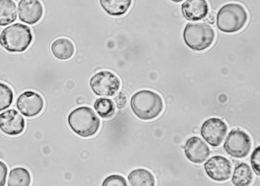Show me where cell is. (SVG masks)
Here are the masks:
<instances>
[{
  "instance_id": "6da1fadb",
  "label": "cell",
  "mask_w": 260,
  "mask_h": 186,
  "mask_svg": "<svg viewBox=\"0 0 260 186\" xmlns=\"http://www.w3.org/2000/svg\"><path fill=\"white\" fill-rule=\"evenodd\" d=\"M130 104L134 114L145 121L156 118L164 108L161 97L149 90H142L135 93L131 97Z\"/></svg>"
},
{
  "instance_id": "7a4b0ae2",
  "label": "cell",
  "mask_w": 260,
  "mask_h": 186,
  "mask_svg": "<svg viewBox=\"0 0 260 186\" xmlns=\"http://www.w3.org/2000/svg\"><path fill=\"white\" fill-rule=\"evenodd\" d=\"M68 123L77 135L87 138L95 135L100 126V120L93 109L88 106L79 107L69 115Z\"/></svg>"
},
{
  "instance_id": "3957f363",
  "label": "cell",
  "mask_w": 260,
  "mask_h": 186,
  "mask_svg": "<svg viewBox=\"0 0 260 186\" xmlns=\"http://www.w3.org/2000/svg\"><path fill=\"white\" fill-rule=\"evenodd\" d=\"M32 34L30 28L16 23L5 28L0 34V45L7 51L22 52L31 43Z\"/></svg>"
},
{
  "instance_id": "277c9868",
  "label": "cell",
  "mask_w": 260,
  "mask_h": 186,
  "mask_svg": "<svg viewBox=\"0 0 260 186\" xmlns=\"http://www.w3.org/2000/svg\"><path fill=\"white\" fill-rule=\"evenodd\" d=\"M248 14L244 7L238 3H229L219 10L216 17L218 28L224 32L234 33L246 25Z\"/></svg>"
},
{
  "instance_id": "5b68a950",
  "label": "cell",
  "mask_w": 260,
  "mask_h": 186,
  "mask_svg": "<svg viewBox=\"0 0 260 186\" xmlns=\"http://www.w3.org/2000/svg\"><path fill=\"white\" fill-rule=\"evenodd\" d=\"M183 35L187 46L196 51H204L209 48L215 36L213 28L206 22L187 23Z\"/></svg>"
},
{
  "instance_id": "8992f818",
  "label": "cell",
  "mask_w": 260,
  "mask_h": 186,
  "mask_svg": "<svg viewBox=\"0 0 260 186\" xmlns=\"http://www.w3.org/2000/svg\"><path fill=\"white\" fill-rule=\"evenodd\" d=\"M120 80L114 73L108 70L96 72L90 79L89 85L94 93L100 96H113L119 90Z\"/></svg>"
},
{
  "instance_id": "52a82bcc",
  "label": "cell",
  "mask_w": 260,
  "mask_h": 186,
  "mask_svg": "<svg viewBox=\"0 0 260 186\" xmlns=\"http://www.w3.org/2000/svg\"><path fill=\"white\" fill-rule=\"evenodd\" d=\"M251 140L249 135L239 129H233L228 134L225 140L223 148L230 156L237 158H243L249 153Z\"/></svg>"
},
{
  "instance_id": "ba28073f",
  "label": "cell",
  "mask_w": 260,
  "mask_h": 186,
  "mask_svg": "<svg viewBox=\"0 0 260 186\" xmlns=\"http://www.w3.org/2000/svg\"><path fill=\"white\" fill-rule=\"evenodd\" d=\"M227 130L228 127L224 122L219 118H212L203 123L201 134L210 145L216 147L222 143Z\"/></svg>"
},
{
  "instance_id": "9c48e42d",
  "label": "cell",
  "mask_w": 260,
  "mask_h": 186,
  "mask_svg": "<svg viewBox=\"0 0 260 186\" xmlns=\"http://www.w3.org/2000/svg\"><path fill=\"white\" fill-rule=\"evenodd\" d=\"M44 101L38 93L27 91L22 93L17 98L16 106L20 113L26 117H34L43 110Z\"/></svg>"
},
{
  "instance_id": "30bf717a",
  "label": "cell",
  "mask_w": 260,
  "mask_h": 186,
  "mask_svg": "<svg viewBox=\"0 0 260 186\" xmlns=\"http://www.w3.org/2000/svg\"><path fill=\"white\" fill-rule=\"evenodd\" d=\"M204 169L207 175L212 179L223 181L230 178L232 167L231 162L226 158L215 156L204 164Z\"/></svg>"
},
{
  "instance_id": "8fae6325",
  "label": "cell",
  "mask_w": 260,
  "mask_h": 186,
  "mask_svg": "<svg viewBox=\"0 0 260 186\" xmlns=\"http://www.w3.org/2000/svg\"><path fill=\"white\" fill-rule=\"evenodd\" d=\"M25 125L23 117L14 108L0 114V129L6 135L16 136L21 134Z\"/></svg>"
},
{
  "instance_id": "7c38bea8",
  "label": "cell",
  "mask_w": 260,
  "mask_h": 186,
  "mask_svg": "<svg viewBox=\"0 0 260 186\" xmlns=\"http://www.w3.org/2000/svg\"><path fill=\"white\" fill-rule=\"evenodd\" d=\"M18 10L19 19L30 25L39 21L44 12L43 5L39 0H20Z\"/></svg>"
},
{
  "instance_id": "4fadbf2b",
  "label": "cell",
  "mask_w": 260,
  "mask_h": 186,
  "mask_svg": "<svg viewBox=\"0 0 260 186\" xmlns=\"http://www.w3.org/2000/svg\"><path fill=\"white\" fill-rule=\"evenodd\" d=\"M184 153L187 158L191 162L202 164L209 156L210 151L209 146L201 138L193 136L186 141Z\"/></svg>"
},
{
  "instance_id": "5bb4252c",
  "label": "cell",
  "mask_w": 260,
  "mask_h": 186,
  "mask_svg": "<svg viewBox=\"0 0 260 186\" xmlns=\"http://www.w3.org/2000/svg\"><path fill=\"white\" fill-rule=\"evenodd\" d=\"M184 17L190 21H198L208 14L209 7L206 0H186L181 7Z\"/></svg>"
},
{
  "instance_id": "9a60e30c",
  "label": "cell",
  "mask_w": 260,
  "mask_h": 186,
  "mask_svg": "<svg viewBox=\"0 0 260 186\" xmlns=\"http://www.w3.org/2000/svg\"><path fill=\"white\" fill-rule=\"evenodd\" d=\"M51 51L53 56L60 60H67L72 58L75 52L73 42L66 38L55 40L51 45Z\"/></svg>"
},
{
  "instance_id": "2e32d148",
  "label": "cell",
  "mask_w": 260,
  "mask_h": 186,
  "mask_svg": "<svg viewBox=\"0 0 260 186\" xmlns=\"http://www.w3.org/2000/svg\"><path fill=\"white\" fill-rule=\"evenodd\" d=\"M99 2L103 9L112 16L125 14L132 4V0H99Z\"/></svg>"
},
{
  "instance_id": "e0dca14e",
  "label": "cell",
  "mask_w": 260,
  "mask_h": 186,
  "mask_svg": "<svg viewBox=\"0 0 260 186\" xmlns=\"http://www.w3.org/2000/svg\"><path fill=\"white\" fill-rule=\"evenodd\" d=\"M128 182L132 186H153L155 179L148 170L138 168L132 171L127 176Z\"/></svg>"
},
{
  "instance_id": "ac0fdd59",
  "label": "cell",
  "mask_w": 260,
  "mask_h": 186,
  "mask_svg": "<svg viewBox=\"0 0 260 186\" xmlns=\"http://www.w3.org/2000/svg\"><path fill=\"white\" fill-rule=\"evenodd\" d=\"M17 18L15 3L13 0H0V26L14 22Z\"/></svg>"
},
{
  "instance_id": "d6986e66",
  "label": "cell",
  "mask_w": 260,
  "mask_h": 186,
  "mask_svg": "<svg viewBox=\"0 0 260 186\" xmlns=\"http://www.w3.org/2000/svg\"><path fill=\"white\" fill-rule=\"evenodd\" d=\"M252 180V172L248 165L241 163L234 169L232 181L237 186L249 185Z\"/></svg>"
},
{
  "instance_id": "ffe728a7",
  "label": "cell",
  "mask_w": 260,
  "mask_h": 186,
  "mask_svg": "<svg viewBox=\"0 0 260 186\" xmlns=\"http://www.w3.org/2000/svg\"><path fill=\"white\" fill-rule=\"evenodd\" d=\"M31 182V175L27 169L23 167H16L9 173L8 186H28Z\"/></svg>"
},
{
  "instance_id": "44dd1931",
  "label": "cell",
  "mask_w": 260,
  "mask_h": 186,
  "mask_svg": "<svg viewBox=\"0 0 260 186\" xmlns=\"http://www.w3.org/2000/svg\"><path fill=\"white\" fill-rule=\"evenodd\" d=\"M94 108L98 115L102 118L111 117L115 111V106L113 101L109 98H98L94 103Z\"/></svg>"
},
{
  "instance_id": "7402d4cb",
  "label": "cell",
  "mask_w": 260,
  "mask_h": 186,
  "mask_svg": "<svg viewBox=\"0 0 260 186\" xmlns=\"http://www.w3.org/2000/svg\"><path fill=\"white\" fill-rule=\"evenodd\" d=\"M13 92L7 84L0 82V111L10 106L13 100Z\"/></svg>"
},
{
  "instance_id": "603a6c76",
  "label": "cell",
  "mask_w": 260,
  "mask_h": 186,
  "mask_svg": "<svg viewBox=\"0 0 260 186\" xmlns=\"http://www.w3.org/2000/svg\"><path fill=\"white\" fill-rule=\"evenodd\" d=\"M127 185V182L125 178L117 174H113L108 176L103 181L102 184L103 186H126Z\"/></svg>"
},
{
  "instance_id": "cb8c5ba5",
  "label": "cell",
  "mask_w": 260,
  "mask_h": 186,
  "mask_svg": "<svg viewBox=\"0 0 260 186\" xmlns=\"http://www.w3.org/2000/svg\"><path fill=\"white\" fill-rule=\"evenodd\" d=\"M259 158L260 150L259 146H258L253 152L250 159L252 169L258 176H259Z\"/></svg>"
},
{
  "instance_id": "d4e9b609",
  "label": "cell",
  "mask_w": 260,
  "mask_h": 186,
  "mask_svg": "<svg viewBox=\"0 0 260 186\" xmlns=\"http://www.w3.org/2000/svg\"><path fill=\"white\" fill-rule=\"evenodd\" d=\"M7 173L8 167L7 165L0 160V186H3L5 184Z\"/></svg>"
},
{
  "instance_id": "484cf974",
  "label": "cell",
  "mask_w": 260,
  "mask_h": 186,
  "mask_svg": "<svg viewBox=\"0 0 260 186\" xmlns=\"http://www.w3.org/2000/svg\"><path fill=\"white\" fill-rule=\"evenodd\" d=\"M115 102L118 108H122L124 106L126 102V97L125 95L122 93H119L114 97Z\"/></svg>"
},
{
  "instance_id": "4316f807",
  "label": "cell",
  "mask_w": 260,
  "mask_h": 186,
  "mask_svg": "<svg viewBox=\"0 0 260 186\" xmlns=\"http://www.w3.org/2000/svg\"><path fill=\"white\" fill-rule=\"evenodd\" d=\"M207 21L210 24H213L215 22V16L213 12H210L207 16Z\"/></svg>"
},
{
  "instance_id": "83f0119b",
  "label": "cell",
  "mask_w": 260,
  "mask_h": 186,
  "mask_svg": "<svg viewBox=\"0 0 260 186\" xmlns=\"http://www.w3.org/2000/svg\"><path fill=\"white\" fill-rule=\"evenodd\" d=\"M172 1L175 2V3H179L180 2H182L183 0H171Z\"/></svg>"
}]
</instances>
